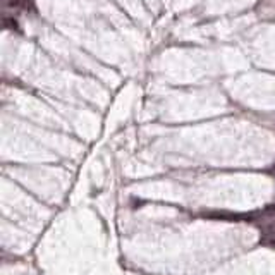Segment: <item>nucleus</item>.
Wrapping results in <instances>:
<instances>
[{"label": "nucleus", "mask_w": 275, "mask_h": 275, "mask_svg": "<svg viewBox=\"0 0 275 275\" xmlns=\"http://www.w3.org/2000/svg\"><path fill=\"white\" fill-rule=\"evenodd\" d=\"M4 5L5 9H18L21 5V0H5Z\"/></svg>", "instance_id": "1"}]
</instances>
